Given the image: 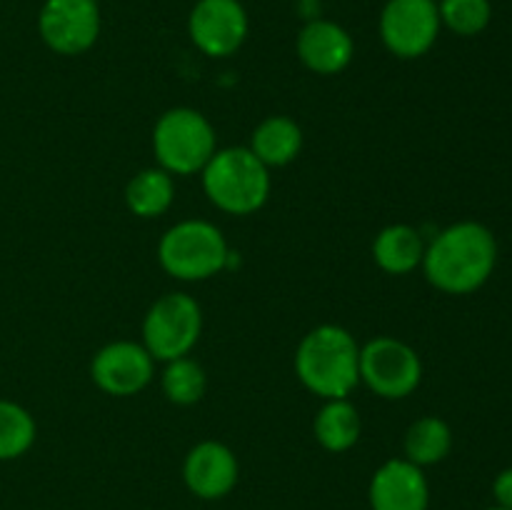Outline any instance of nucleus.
Here are the masks:
<instances>
[{
  "instance_id": "1",
  "label": "nucleus",
  "mask_w": 512,
  "mask_h": 510,
  "mask_svg": "<svg viewBox=\"0 0 512 510\" xmlns=\"http://www.w3.org/2000/svg\"><path fill=\"white\" fill-rule=\"evenodd\" d=\"M498 263L493 230L475 220H463L440 230L425 248L423 270L430 285L448 295H468L483 288Z\"/></svg>"
},
{
  "instance_id": "2",
  "label": "nucleus",
  "mask_w": 512,
  "mask_h": 510,
  "mask_svg": "<svg viewBox=\"0 0 512 510\" xmlns=\"http://www.w3.org/2000/svg\"><path fill=\"white\" fill-rule=\"evenodd\" d=\"M295 373L320 398H348L360 383V345L340 325H318L295 350Z\"/></svg>"
},
{
  "instance_id": "3",
  "label": "nucleus",
  "mask_w": 512,
  "mask_h": 510,
  "mask_svg": "<svg viewBox=\"0 0 512 510\" xmlns=\"http://www.w3.org/2000/svg\"><path fill=\"white\" fill-rule=\"evenodd\" d=\"M203 190L223 213L250 215L268 200L270 173L250 148L215 150L203 168Z\"/></svg>"
},
{
  "instance_id": "4",
  "label": "nucleus",
  "mask_w": 512,
  "mask_h": 510,
  "mask_svg": "<svg viewBox=\"0 0 512 510\" xmlns=\"http://www.w3.org/2000/svg\"><path fill=\"white\" fill-rule=\"evenodd\" d=\"M228 243L208 220H183L163 233L158 260L178 280H208L228 265Z\"/></svg>"
},
{
  "instance_id": "5",
  "label": "nucleus",
  "mask_w": 512,
  "mask_h": 510,
  "mask_svg": "<svg viewBox=\"0 0 512 510\" xmlns=\"http://www.w3.org/2000/svg\"><path fill=\"white\" fill-rule=\"evenodd\" d=\"M153 150L160 168L170 175L203 173L215 155V130L198 110L173 108L155 123Z\"/></svg>"
},
{
  "instance_id": "6",
  "label": "nucleus",
  "mask_w": 512,
  "mask_h": 510,
  "mask_svg": "<svg viewBox=\"0 0 512 510\" xmlns=\"http://www.w3.org/2000/svg\"><path fill=\"white\" fill-rule=\"evenodd\" d=\"M203 330V313L188 293H168L150 305L143 320V345L153 360L185 358Z\"/></svg>"
},
{
  "instance_id": "7",
  "label": "nucleus",
  "mask_w": 512,
  "mask_h": 510,
  "mask_svg": "<svg viewBox=\"0 0 512 510\" xmlns=\"http://www.w3.org/2000/svg\"><path fill=\"white\" fill-rule=\"evenodd\" d=\"M360 380L385 400L408 398L423 380V363L408 343L380 335L360 348Z\"/></svg>"
},
{
  "instance_id": "8",
  "label": "nucleus",
  "mask_w": 512,
  "mask_h": 510,
  "mask_svg": "<svg viewBox=\"0 0 512 510\" xmlns=\"http://www.w3.org/2000/svg\"><path fill=\"white\" fill-rule=\"evenodd\" d=\"M440 28L438 0H388L380 13V38L395 58H423Z\"/></svg>"
},
{
  "instance_id": "9",
  "label": "nucleus",
  "mask_w": 512,
  "mask_h": 510,
  "mask_svg": "<svg viewBox=\"0 0 512 510\" xmlns=\"http://www.w3.org/2000/svg\"><path fill=\"white\" fill-rule=\"evenodd\" d=\"M38 33L58 55H80L100 35V8L95 0H45L38 13Z\"/></svg>"
},
{
  "instance_id": "10",
  "label": "nucleus",
  "mask_w": 512,
  "mask_h": 510,
  "mask_svg": "<svg viewBox=\"0 0 512 510\" xmlns=\"http://www.w3.org/2000/svg\"><path fill=\"white\" fill-rule=\"evenodd\" d=\"M190 40L210 58H230L248 38V13L240 0H198L188 18Z\"/></svg>"
},
{
  "instance_id": "11",
  "label": "nucleus",
  "mask_w": 512,
  "mask_h": 510,
  "mask_svg": "<svg viewBox=\"0 0 512 510\" xmlns=\"http://www.w3.org/2000/svg\"><path fill=\"white\" fill-rule=\"evenodd\" d=\"M153 365L155 360L145 345L133 340H115L95 353L90 375L103 393L128 398L140 393L153 380Z\"/></svg>"
},
{
  "instance_id": "12",
  "label": "nucleus",
  "mask_w": 512,
  "mask_h": 510,
  "mask_svg": "<svg viewBox=\"0 0 512 510\" xmlns=\"http://www.w3.org/2000/svg\"><path fill=\"white\" fill-rule=\"evenodd\" d=\"M368 498L373 510H428L430 485L420 465L393 458L375 470Z\"/></svg>"
},
{
  "instance_id": "13",
  "label": "nucleus",
  "mask_w": 512,
  "mask_h": 510,
  "mask_svg": "<svg viewBox=\"0 0 512 510\" xmlns=\"http://www.w3.org/2000/svg\"><path fill=\"white\" fill-rule=\"evenodd\" d=\"M238 458L218 440H203L188 453L183 465L185 485L203 500L225 498L238 483Z\"/></svg>"
},
{
  "instance_id": "14",
  "label": "nucleus",
  "mask_w": 512,
  "mask_h": 510,
  "mask_svg": "<svg viewBox=\"0 0 512 510\" xmlns=\"http://www.w3.org/2000/svg\"><path fill=\"white\" fill-rule=\"evenodd\" d=\"M298 58L308 70L318 75H338L350 65L355 43L348 30L335 20H310L298 33Z\"/></svg>"
},
{
  "instance_id": "15",
  "label": "nucleus",
  "mask_w": 512,
  "mask_h": 510,
  "mask_svg": "<svg viewBox=\"0 0 512 510\" xmlns=\"http://www.w3.org/2000/svg\"><path fill=\"white\" fill-rule=\"evenodd\" d=\"M250 150L265 168H283L303 150V130L288 115H270L253 130Z\"/></svg>"
},
{
  "instance_id": "16",
  "label": "nucleus",
  "mask_w": 512,
  "mask_h": 510,
  "mask_svg": "<svg viewBox=\"0 0 512 510\" xmlns=\"http://www.w3.org/2000/svg\"><path fill=\"white\" fill-rule=\"evenodd\" d=\"M425 243L420 233L410 225H388L375 235L373 258L380 270L390 275H408L423 265Z\"/></svg>"
},
{
  "instance_id": "17",
  "label": "nucleus",
  "mask_w": 512,
  "mask_h": 510,
  "mask_svg": "<svg viewBox=\"0 0 512 510\" xmlns=\"http://www.w3.org/2000/svg\"><path fill=\"white\" fill-rule=\"evenodd\" d=\"M173 175L163 168H145L133 175L125 188V203L138 218H158L173 205Z\"/></svg>"
},
{
  "instance_id": "18",
  "label": "nucleus",
  "mask_w": 512,
  "mask_h": 510,
  "mask_svg": "<svg viewBox=\"0 0 512 510\" xmlns=\"http://www.w3.org/2000/svg\"><path fill=\"white\" fill-rule=\"evenodd\" d=\"M315 438L330 453H345L360 438L358 408L348 398L328 400L315 415Z\"/></svg>"
},
{
  "instance_id": "19",
  "label": "nucleus",
  "mask_w": 512,
  "mask_h": 510,
  "mask_svg": "<svg viewBox=\"0 0 512 510\" xmlns=\"http://www.w3.org/2000/svg\"><path fill=\"white\" fill-rule=\"evenodd\" d=\"M450 450H453V430L438 415L415 420L405 433V458L420 468L440 463L448 458Z\"/></svg>"
},
{
  "instance_id": "20",
  "label": "nucleus",
  "mask_w": 512,
  "mask_h": 510,
  "mask_svg": "<svg viewBox=\"0 0 512 510\" xmlns=\"http://www.w3.org/2000/svg\"><path fill=\"white\" fill-rule=\"evenodd\" d=\"M35 420L23 405L0 398V463L28 453L35 443Z\"/></svg>"
},
{
  "instance_id": "21",
  "label": "nucleus",
  "mask_w": 512,
  "mask_h": 510,
  "mask_svg": "<svg viewBox=\"0 0 512 510\" xmlns=\"http://www.w3.org/2000/svg\"><path fill=\"white\" fill-rule=\"evenodd\" d=\"M208 388L205 370L188 355L178 360H170L163 373V393L170 403L175 405H193L198 403Z\"/></svg>"
},
{
  "instance_id": "22",
  "label": "nucleus",
  "mask_w": 512,
  "mask_h": 510,
  "mask_svg": "<svg viewBox=\"0 0 512 510\" xmlns=\"http://www.w3.org/2000/svg\"><path fill=\"white\" fill-rule=\"evenodd\" d=\"M438 13L445 28L463 38H473L490 25L493 5L490 0H440Z\"/></svg>"
},
{
  "instance_id": "23",
  "label": "nucleus",
  "mask_w": 512,
  "mask_h": 510,
  "mask_svg": "<svg viewBox=\"0 0 512 510\" xmlns=\"http://www.w3.org/2000/svg\"><path fill=\"white\" fill-rule=\"evenodd\" d=\"M493 495L500 508L512 510V468L500 470L493 483Z\"/></svg>"
},
{
  "instance_id": "24",
  "label": "nucleus",
  "mask_w": 512,
  "mask_h": 510,
  "mask_svg": "<svg viewBox=\"0 0 512 510\" xmlns=\"http://www.w3.org/2000/svg\"><path fill=\"white\" fill-rule=\"evenodd\" d=\"M485 510H505V508H500V505H493V508H485Z\"/></svg>"
}]
</instances>
